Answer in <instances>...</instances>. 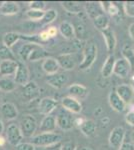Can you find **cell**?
Here are the masks:
<instances>
[{"label": "cell", "mask_w": 134, "mask_h": 150, "mask_svg": "<svg viewBox=\"0 0 134 150\" xmlns=\"http://www.w3.org/2000/svg\"><path fill=\"white\" fill-rule=\"evenodd\" d=\"M58 142H61V136L55 132L40 133L39 135L32 137L31 140V143L37 147H46Z\"/></svg>", "instance_id": "1"}, {"label": "cell", "mask_w": 134, "mask_h": 150, "mask_svg": "<svg viewBox=\"0 0 134 150\" xmlns=\"http://www.w3.org/2000/svg\"><path fill=\"white\" fill-rule=\"evenodd\" d=\"M97 58V46L93 42L86 44L83 49V60L80 62V70H88L93 65Z\"/></svg>", "instance_id": "2"}, {"label": "cell", "mask_w": 134, "mask_h": 150, "mask_svg": "<svg viewBox=\"0 0 134 150\" xmlns=\"http://www.w3.org/2000/svg\"><path fill=\"white\" fill-rule=\"evenodd\" d=\"M20 130L23 137H32L37 129V120L33 115L26 114L20 121Z\"/></svg>", "instance_id": "3"}, {"label": "cell", "mask_w": 134, "mask_h": 150, "mask_svg": "<svg viewBox=\"0 0 134 150\" xmlns=\"http://www.w3.org/2000/svg\"><path fill=\"white\" fill-rule=\"evenodd\" d=\"M56 125L63 131H69L74 127V118L71 113L61 109L56 116Z\"/></svg>", "instance_id": "4"}, {"label": "cell", "mask_w": 134, "mask_h": 150, "mask_svg": "<svg viewBox=\"0 0 134 150\" xmlns=\"http://www.w3.org/2000/svg\"><path fill=\"white\" fill-rule=\"evenodd\" d=\"M6 137L9 144L13 145V146H17L23 140V135L20 130V127L16 125L15 123H11L6 128Z\"/></svg>", "instance_id": "5"}, {"label": "cell", "mask_w": 134, "mask_h": 150, "mask_svg": "<svg viewBox=\"0 0 134 150\" xmlns=\"http://www.w3.org/2000/svg\"><path fill=\"white\" fill-rule=\"evenodd\" d=\"M30 78V73H29V69L24 62L19 61L18 62V66H17L16 72L14 74V78L13 80L16 84L24 86L25 84H27Z\"/></svg>", "instance_id": "6"}, {"label": "cell", "mask_w": 134, "mask_h": 150, "mask_svg": "<svg viewBox=\"0 0 134 150\" xmlns=\"http://www.w3.org/2000/svg\"><path fill=\"white\" fill-rule=\"evenodd\" d=\"M124 138H125V129L122 126L113 128L109 135V145L112 148L118 149L124 142Z\"/></svg>", "instance_id": "7"}, {"label": "cell", "mask_w": 134, "mask_h": 150, "mask_svg": "<svg viewBox=\"0 0 134 150\" xmlns=\"http://www.w3.org/2000/svg\"><path fill=\"white\" fill-rule=\"evenodd\" d=\"M45 81L50 86L54 87L56 89H61L67 84L68 82V75L63 72H57L52 75H47L45 78Z\"/></svg>", "instance_id": "8"}, {"label": "cell", "mask_w": 134, "mask_h": 150, "mask_svg": "<svg viewBox=\"0 0 134 150\" xmlns=\"http://www.w3.org/2000/svg\"><path fill=\"white\" fill-rule=\"evenodd\" d=\"M40 95V89L35 81H29L22 88V97L25 101H32Z\"/></svg>", "instance_id": "9"}, {"label": "cell", "mask_w": 134, "mask_h": 150, "mask_svg": "<svg viewBox=\"0 0 134 150\" xmlns=\"http://www.w3.org/2000/svg\"><path fill=\"white\" fill-rule=\"evenodd\" d=\"M61 105L63 109L70 113H74V114H79L82 111V105L77 99L71 97V96H65L61 99Z\"/></svg>", "instance_id": "10"}, {"label": "cell", "mask_w": 134, "mask_h": 150, "mask_svg": "<svg viewBox=\"0 0 134 150\" xmlns=\"http://www.w3.org/2000/svg\"><path fill=\"white\" fill-rule=\"evenodd\" d=\"M115 92L117 95L122 99V101L127 105L130 104L134 100V91L132 89V86L129 84H120L116 87Z\"/></svg>", "instance_id": "11"}, {"label": "cell", "mask_w": 134, "mask_h": 150, "mask_svg": "<svg viewBox=\"0 0 134 150\" xmlns=\"http://www.w3.org/2000/svg\"><path fill=\"white\" fill-rule=\"evenodd\" d=\"M59 67L64 70H72L76 65V57L72 53H63L56 57Z\"/></svg>", "instance_id": "12"}, {"label": "cell", "mask_w": 134, "mask_h": 150, "mask_svg": "<svg viewBox=\"0 0 134 150\" xmlns=\"http://www.w3.org/2000/svg\"><path fill=\"white\" fill-rule=\"evenodd\" d=\"M130 72L131 68L125 59H123V58L116 59L113 69V74H115L119 78H127L129 74H130Z\"/></svg>", "instance_id": "13"}, {"label": "cell", "mask_w": 134, "mask_h": 150, "mask_svg": "<svg viewBox=\"0 0 134 150\" xmlns=\"http://www.w3.org/2000/svg\"><path fill=\"white\" fill-rule=\"evenodd\" d=\"M58 106V102L55 99L51 97H45L41 99L39 105H38V111L43 115H50Z\"/></svg>", "instance_id": "14"}, {"label": "cell", "mask_w": 134, "mask_h": 150, "mask_svg": "<svg viewBox=\"0 0 134 150\" xmlns=\"http://www.w3.org/2000/svg\"><path fill=\"white\" fill-rule=\"evenodd\" d=\"M101 33L102 36H103L104 42H105L107 51L110 53V54H112V52L115 50L116 44H117V39H116L115 33H114V31L110 27L101 31Z\"/></svg>", "instance_id": "15"}, {"label": "cell", "mask_w": 134, "mask_h": 150, "mask_svg": "<svg viewBox=\"0 0 134 150\" xmlns=\"http://www.w3.org/2000/svg\"><path fill=\"white\" fill-rule=\"evenodd\" d=\"M67 90H68L69 96L77 99V100H78V99H85L88 96V93H89L88 89L84 85L79 84V83L71 84V85L68 87Z\"/></svg>", "instance_id": "16"}, {"label": "cell", "mask_w": 134, "mask_h": 150, "mask_svg": "<svg viewBox=\"0 0 134 150\" xmlns=\"http://www.w3.org/2000/svg\"><path fill=\"white\" fill-rule=\"evenodd\" d=\"M20 10L18 3L13 1H1L0 2V15L11 16L15 15Z\"/></svg>", "instance_id": "17"}, {"label": "cell", "mask_w": 134, "mask_h": 150, "mask_svg": "<svg viewBox=\"0 0 134 150\" xmlns=\"http://www.w3.org/2000/svg\"><path fill=\"white\" fill-rule=\"evenodd\" d=\"M0 112H1L2 116L7 120L15 119L17 116H18L17 107L11 102H6L1 104V106H0Z\"/></svg>", "instance_id": "18"}, {"label": "cell", "mask_w": 134, "mask_h": 150, "mask_svg": "<svg viewBox=\"0 0 134 150\" xmlns=\"http://www.w3.org/2000/svg\"><path fill=\"white\" fill-rule=\"evenodd\" d=\"M108 102L110 107L116 112H123L126 108V104L123 102L122 99H121L117 95V93L114 91V92H110L108 95Z\"/></svg>", "instance_id": "19"}, {"label": "cell", "mask_w": 134, "mask_h": 150, "mask_svg": "<svg viewBox=\"0 0 134 150\" xmlns=\"http://www.w3.org/2000/svg\"><path fill=\"white\" fill-rule=\"evenodd\" d=\"M18 62L14 60H5L0 62V76H9L15 74Z\"/></svg>", "instance_id": "20"}, {"label": "cell", "mask_w": 134, "mask_h": 150, "mask_svg": "<svg viewBox=\"0 0 134 150\" xmlns=\"http://www.w3.org/2000/svg\"><path fill=\"white\" fill-rule=\"evenodd\" d=\"M59 68V64H58L57 60L54 57H48L42 62V69L47 75L57 73Z\"/></svg>", "instance_id": "21"}, {"label": "cell", "mask_w": 134, "mask_h": 150, "mask_svg": "<svg viewBox=\"0 0 134 150\" xmlns=\"http://www.w3.org/2000/svg\"><path fill=\"white\" fill-rule=\"evenodd\" d=\"M56 118L52 115H46L42 119L40 125H39V130L42 133L46 132H54L56 129Z\"/></svg>", "instance_id": "22"}, {"label": "cell", "mask_w": 134, "mask_h": 150, "mask_svg": "<svg viewBox=\"0 0 134 150\" xmlns=\"http://www.w3.org/2000/svg\"><path fill=\"white\" fill-rule=\"evenodd\" d=\"M116 58L113 54H109L108 57L106 58V60L104 61L103 66L101 69V74L104 78H108L113 74V69H114V65H115Z\"/></svg>", "instance_id": "23"}, {"label": "cell", "mask_w": 134, "mask_h": 150, "mask_svg": "<svg viewBox=\"0 0 134 150\" xmlns=\"http://www.w3.org/2000/svg\"><path fill=\"white\" fill-rule=\"evenodd\" d=\"M58 31L62 35V37L67 40L73 39V37L75 36L74 26L68 21H62L58 26Z\"/></svg>", "instance_id": "24"}, {"label": "cell", "mask_w": 134, "mask_h": 150, "mask_svg": "<svg viewBox=\"0 0 134 150\" xmlns=\"http://www.w3.org/2000/svg\"><path fill=\"white\" fill-rule=\"evenodd\" d=\"M85 9H86V13L90 18L93 20L95 17L99 16L100 14H103L104 11L102 9L99 2H87L85 4Z\"/></svg>", "instance_id": "25"}, {"label": "cell", "mask_w": 134, "mask_h": 150, "mask_svg": "<svg viewBox=\"0 0 134 150\" xmlns=\"http://www.w3.org/2000/svg\"><path fill=\"white\" fill-rule=\"evenodd\" d=\"M37 46H39V45L35 44V43L28 42V43H25V44H23L22 46L19 48L18 55H19V57L21 58L22 62L27 61V60L29 59V56H30L31 52H32ZM40 46H41V45H40Z\"/></svg>", "instance_id": "26"}, {"label": "cell", "mask_w": 134, "mask_h": 150, "mask_svg": "<svg viewBox=\"0 0 134 150\" xmlns=\"http://www.w3.org/2000/svg\"><path fill=\"white\" fill-rule=\"evenodd\" d=\"M21 37H22V34H20V33L14 32V31H9V32H6L3 35L2 43L8 48H11L17 41L21 39Z\"/></svg>", "instance_id": "27"}, {"label": "cell", "mask_w": 134, "mask_h": 150, "mask_svg": "<svg viewBox=\"0 0 134 150\" xmlns=\"http://www.w3.org/2000/svg\"><path fill=\"white\" fill-rule=\"evenodd\" d=\"M61 6L64 8L65 11L72 14H79L82 12V5L80 2L77 1H61Z\"/></svg>", "instance_id": "28"}, {"label": "cell", "mask_w": 134, "mask_h": 150, "mask_svg": "<svg viewBox=\"0 0 134 150\" xmlns=\"http://www.w3.org/2000/svg\"><path fill=\"white\" fill-rule=\"evenodd\" d=\"M50 57L49 52L45 49L43 46H37L35 49L31 52L30 56H29V61H37V60H44L46 58Z\"/></svg>", "instance_id": "29"}, {"label": "cell", "mask_w": 134, "mask_h": 150, "mask_svg": "<svg viewBox=\"0 0 134 150\" xmlns=\"http://www.w3.org/2000/svg\"><path fill=\"white\" fill-rule=\"evenodd\" d=\"M121 54H122V58L127 61L131 68V72H133L134 69V51L132 47H130L128 44H125L121 49Z\"/></svg>", "instance_id": "30"}, {"label": "cell", "mask_w": 134, "mask_h": 150, "mask_svg": "<svg viewBox=\"0 0 134 150\" xmlns=\"http://www.w3.org/2000/svg\"><path fill=\"white\" fill-rule=\"evenodd\" d=\"M93 24L98 30L103 31L109 27V23H110V19H109L108 15H106L105 13L100 14L99 16L95 17L93 20Z\"/></svg>", "instance_id": "31"}, {"label": "cell", "mask_w": 134, "mask_h": 150, "mask_svg": "<svg viewBox=\"0 0 134 150\" xmlns=\"http://www.w3.org/2000/svg\"><path fill=\"white\" fill-rule=\"evenodd\" d=\"M79 128L85 136L91 137V136H93L95 131H96V124H95V122L93 121V120L85 119L83 124H82Z\"/></svg>", "instance_id": "32"}, {"label": "cell", "mask_w": 134, "mask_h": 150, "mask_svg": "<svg viewBox=\"0 0 134 150\" xmlns=\"http://www.w3.org/2000/svg\"><path fill=\"white\" fill-rule=\"evenodd\" d=\"M100 5L103 9L104 12H107L109 15H111L112 17H116L119 15V8L116 4H114L113 2H109V1H100L99 2Z\"/></svg>", "instance_id": "33"}, {"label": "cell", "mask_w": 134, "mask_h": 150, "mask_svg": "<svg viewBox=\"0 0 134 150\" xmlns=\"http://www.w3.org/2000/svg\"><path fill=\"white\" fill-rule=\"evenodd\" d=\"M16 85L17 84L14 82L13 79L6 78V77L0 79V91H2V92H12L16 89Z\"/></svg>", "instance_id": "34"}, {"label": "cell", "mask_w": 134, "mask_h": 150, "mask_svg": "<svg viewBox=\"0 0 134 150\" xmlns=\"http://www.w3.org/2000/svg\"><path fill=\"white\" fill-rule=\"evenodd\" d=\"M56 18H57V11L53 8H50L44 12V15L40 20V24L41 25H48V24L54 22Z\"/></svg>", "instance_id": "35"}, {"label": "cell", "mask_w": 134, "mask_h": 150, "mask_svg": "<svg viewBox=\"0 0 134 150\" xmlns=\"http://www.w3.org/2000/svg\"><path fill=\"white\" fill-rule=\"evenodd\" d=\"M0 60L5 61V60H14L15 61V55L13 54L11 48H8L7 46L0 43Z\"/></svg>", "instance_id": "36"}, {"label": "cell", "mask_w": 134, "mask_h": 150, "mask_svg": "<svg viewBox=\"0 0 134 150\" xmlns=\"http://www.w3.org/2000/svg\"><path fill=\"white\" fill-rule=\"evenodd\" d=\"M44 12L42 10H34V9H28L26 11V17H27L30 21H40L41 18L44 15Z\"/></svg>", "instance_id": "37"}, {"label": "cell", "mask_w": 134, "mask_h": 150, "mask_svg": "<svg viewBox=\"0 0 134 150\" xmlns=\"http://www.w3.org/2000/svg\"><path fill=\"white\" fill-rule=\"evenodd\" d=\"M73 26H74V32L76 37L81 40L83 38V36L86 35V28H85V26L82 23H76Z\"/></svg>", "instance_id": "38"}, {"label": "cell", "mask_w": 134, "mask_h": 150, "mask_svg": "<svg viewBox=\"0 0 134 150\" xmlns=\"http://www.w3.org/2000/svg\"><path fill=\"white\" fill-rule=\"evenodd\" d=\"M123 7L126 15L134 18V1H125L123 3Z\"/></svg>", "instance_id": "39"}, {"label": "cell", "mask_w": 134, "mask_h": 150, "mask_svg": "<svg viewBox=\"0 0 134 150\" xmlns=\"http://www.w3.org/2000/svg\"><path fill=\"white\" fill-rule=\"evenodd\" d=\"M45 6H46V3L44 1H31V2H29V9L44 11Z\"/></svg>", "instance_id": "40"}, {"label": "cell", "mask_w": 134, "mask_h": 150, "mask_svg": "<svg viewBox=\"0 0 134 150\" xmlns=\"http://www.w3.org/2000/svg\"><path fill=\"white\" fill-rule=\"evenodd\" d=\"M16 150H35V146L31 142H21L15 146Z\"/></svg>", "instance_id": "41"}, {"label": "cell", "mask_w": 134, "mask_h": 150, "mask_svg": "<svg viewBox=\"0 0 134 150\" xmlns=\"http://www.w3.org/2000/svg\"><path fill=\"white\" fill-rule=\"evenodd\" d=\"M38 38H39V41H40L41 43L47 42V41H49L51 39V37H50V35L48 34L47 30L41 31L39 34H38Z\"/></svg>", "instance_id": "42"}, {"label": "cell", "mask_w": 134, "mask_h": 150, "mask_svg": "<svg viewBox=\"0 0 134 150\" xmlns=\"http://www.w3.org/2000/svg\"><path fill=\"white\" fill-rule=\"evenodd\" d=\"M125 121L128 123L130 126L134 127V110L129 111L125 115Z\"/></svg>", "instance_id": "43"}, {"label": "cell", "mask_w": 134, "mask_h": 150, "mask_svg": "<svg viewBox=\"0 0 134 150\" xmlns=\"http://www.w3.org/2000/svg\"><path fill=\"white\" fill-rule=\"evenodd\" d=\"M76 144L72 141H68L65 142L64 144H62L61 146V150H75L76 149Z\"/></svg>", "instance_id": "44"}, {"label": "cell", "mask_w": 134, "mask_h": 150, "mask_svg": "<svg viewBox=\"0 0 134 150\" xmlns=\"http://www.w3.org/2000/svg\"><path fill=\"white\" fill-rule=\"evenodd\" d=\"M61 146H62L61 142H58V143L49 145V146H46V147H40V148L41 150H61Z\"/></svg>", "instance_id": "45"}, {"label": "cell", "mask_w": 134, "mask_h": 150, "mask_svg": "<svg viewBox=\"0 0 134 150\" xmlns=\"http://www.w3.org/2000/svg\"><path fill=\"white\" fill-rule=\"evenodd\" d=\"M118 150H134V145L131 142H123Z\"/></svg>", "instance_id": "46"}, {"label": "cell", "mask_w": 134, "mask_h": 150, "mask_svg": "<svg viewBox=\"0 0 134 150\" xmlns=\"http://www.w3.org/2000/svg\"><path fill=\"white\" fill-rule=\"evenodd\" d=\"M46 30H47L48 34L50 35L51 38H54L55 36L57 35V33H58V28L54 27V26H52V27H49L48 29H46Z\"/></svg>", "instance_id": "47"}, {"label": "cell", "mask_w": 134, "mask_h": 150, "mask_svg": "<svg viewBox=\"0 0 134 150\" xmlns=\"http://www.w3.org/2000/svg\"><path fill=\"white\" fill-rule=\"evenodd\" d=\"M84 121H85L84 118H82V117H76V118H74V125H75V126H77V127H80L82 124H83Z\"/></svg>", "instance_id": "48"}, {"label": "cell", "mask_w": 134, "mask_h": 150, "mask_svg": "<svg viewBox=\"0 0 134 150\" xmlns=\"http://www.w3.org/2000/svg\"><path fill=\"white\" fill-rule=\"evenodd\" d=\"M128 34L130 36V38L134 41V23H131L130 26L128 28Z\"/></svg>", "instance_id": "49"}, {"label": "cell", "mask_w": 134, "mask_h": 150, "mask_svg": "<svg viewBox=\"0 0 134 150\" xmlns=\"http://www.w3.org/2000/svg\"><path fill=\"white\" fill-rule=\"evenodd\" d=\"M6 141L7 140L4 138L2 135H0V147H2V146H4L5 145V143H6Z\"/></svg>", "instance_id": "50"}, {"label": "cell", "mask_w": 134, "mask_h": 150, "mask_svg": "<svg viewBox=\"0 0 134 150\" xmlns=\"http://www.w3.org/2000/svg\"><path fill=\"white\" fill-rule=\"evenodd\" d=\"M75 150H92V148L89 146H81V147H76Z\"/></svg>", "instance_id": "51"}, {"label": "cell", "mask_w": 134, "mask_h": 150, "mask_svg": "<svg viewBox=\"0 0 134 150\" xmlns=\"http://www.w3.org/2000/svg\"><path fill=\"white\" fill-rule=\"evenodd\" d=\"M3 130H4V124H3V122H2V120L0 119V135L2 134Z\"/></svg>", "instance_id": "52"}, {"label": "cell", "mask_w": 134, "mask_h": 150, "mask_svg": "<svg viewBox=\"0 0 134 150\" xmlns=\"http://www.w3.org/2000/svg\"><path fill=\"white\" fill-rule=\"evenodd\" d=\"M130 140H131V143L134 145V130L130 133Z\"/></svg>", "instance_id": "53"}, {"label": "cell", "mask_w": 134, "mask_h": 150, "mask_svg": "<svg viewBox=\"0 0 134 150\" xmlns=\"http://www.w3.org/2000/svg\"><path fill=\"white\" fill-rule=\"evenodd\" d=\"M131 86H132V89L134 91V75L132 76V78H131Z\"/></svg>", "instance_id": "54"}, {"label": "cell", "mask_w": 134, "mask_h": 150, "mask_svg": "<svg viewBox=\"0 0 134 150\" xmlns=\"http://www.w3.org/2000/svg\"><path fill=\"white\" fill-rule=\"evenodd\" d=\"M0 102H1V95H0Z\"/></svg>", "instance_id": "55"}, {"label": "cell", "mask_w": 134, "mask_h": 150, "mask_svg": "<svg viewBox=\"0 0 134 150\" xmlns=\"http://www.w3.org/2000/svg\"><path fill=\"white\" fill-rule=\"evenodd\" d=\"M132 49H133V51H134V44H133V48H132Z\"/></svg>", "instance_id": "56"}, {"label": "cell", "mask_w": 134, "mask_h": 150, "mask_svg": "<svg viewBox=\"0 0 134 150\" xmlns=\"http://www.w3.org/2000/svg\"><path fill=\"white\" fill-rule=\"evenodd\" d=\"M133 73H134V69H133ZM133 75H134V74H133Z\"/></svg>", "instance_id": "57"}]
</instances>
